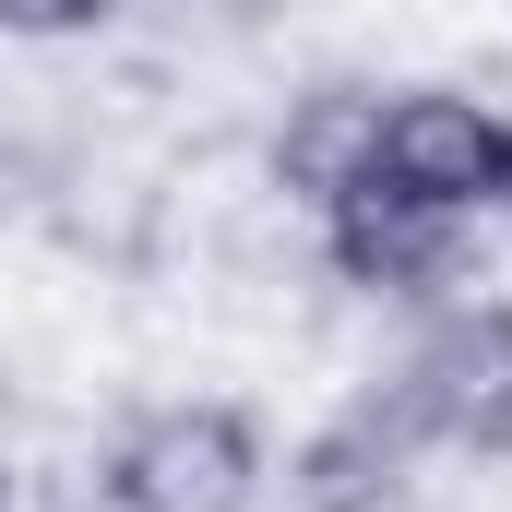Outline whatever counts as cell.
Here are the masks:
<instances>
[{
    "label": "cell",
    "mask_w": 512,
    "mask_h": 512,
    "mask_svg": "<svg viewBox=\"0 0 512 512\" xmlns=\"http://www.w3.org/2000/svg\"><path fill=\"white\" fill-rule=\"evenodd\" d=\"M322 227V262L358 286V298H393V310H441L453 298V274H465V215H441V203H405V191H346L334 215H310Z\"/></svg>",
    "instance_id": "5b68a950"
},
{
    "label": "cell",
    "mask_w": 512,
    "mask_h": 512,
    "mask_svg": "<svg viewBox=\"0 0 512 512\" xmlns=\"http://www.w3.org/2000/svg\"><path fill=\"white\" fill-rule=\"evenodd\" d=\"M382 382L405 393V417L429 429V453H453V465H512V298H441Z\"/></svg>",
    "instance_id": "7a4b0ae2"
},
{
    "label": "cell",
    "mask_w": 512,
    "mask_h": 512,
    "mask_svg": "<svg viewBox=\"0 0 512 512\" xmlns=\"http://www.w3.org/2000/svg\"><path fill=\"white\" fill-rule=\"evenodd\" d=\"M370 167H382V84H310V96H286V120H274V191L298 215H334L346 191H370Z\"/></svg>",
    "instance_id": "8992f818"
},
{
    "label": "cell",
    "mask_w": 512,
    "mask_h": 512,
    "mask_svg": "<svg viewBox=\"0 0 512 512\" xmlns=\"http://www.w3.org/2000/svg\"><path fill=\"white\" fill-rule=\"evenodd\" d=\"M501 108L489 96H465V84H393L382 96V191L405 203H441V215H489V179H501Z\"/></svg>",
    "instance_id": "277c9868"
},
{
    "label": "cell",
    "mask_w": 512,
    "mask_h": 512,
    "mask_svg": "<svg viewBox=\"0 0 512 512\" xmlns=\"http://www.w3.org/2000/svg\"><path fill=\"white\" fill-rule=\"evenodd\" d=\"M108 512H262L274 501V429L239 393H155L96 453Z\"/></svg>",
    "instance_id": "6da1fadb"
},
{
    "label": "cell",
    "mask_w": 512,
    "mask_h": 512,
    "mask_svg": "<svg viewBox=\"0 0 512 512\" xmlns=\"http://www.w3.org/2000/svg\"><path fill=\"white\" fill-rule=\"evenodd\" d=\"M0 512H24V477H12V453H0Z\"/></svg>",
    "instance_id": "9c48e42d"
},
{
    "label": "cell",
    "mask_w": 512,
    "mask_h": 512,
    "mask_svg": "<svg viewBox=\"0 0 512 512\" xmlns=\"http://www.w3.org/2000/svg\"><path fill=\"white\" fill-rule=\"evenodd\" d=\"M429 465V429L405 417L393 382H358L346 405H322L286 453V512H405Z\"/></svg>",
    "instance_id": "3957f363"
},
{
    "label": "cell",
    "mask_w": 512,
    "mask_h": 512,
    "mask_svg": "<svg viewBox=\"0 0 512 512\" xmlns=\"http://www.w3.org/2000/svg\"><path fill=\"white\" fill-rule=\"evenodd\" d=\"M489 215L512 227V131H501V179H489Z\"/></svg>",
    "instance_id": "ba28073f"
},
{
    "label": "cell",
    "mask_w": 512,
    "mask_h": 512,
    "mask_svg": "<svg viewBox=\"0 0 512 512\" xmlns=\"http://www.w3.org/2000/svg\"><path fill=\"white\" fill-rule=\"evenodd\" d=\"M120 0H0V36L12 48H72V36H96Z\"/></svg>",
    "instance_id": "52a82bcc"
}]
</instances>
